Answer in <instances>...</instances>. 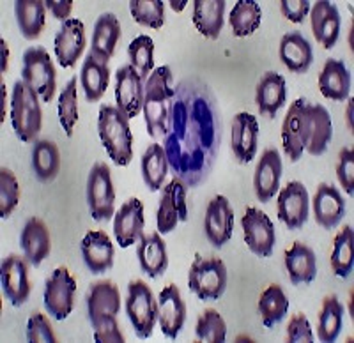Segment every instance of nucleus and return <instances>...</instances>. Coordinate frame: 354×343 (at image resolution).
Listing matches in <instances>:
<instances>
[{
    "mask_svg": "<svg viewBox=\"0 0 354 343\" xmlns=\"http://www.w3.org/2000/svg\"><path fill=\"white\" fill-rule=\"evenodd\" d=\"M0 45H2V73L8 71V64H9V50L8 45H6V41H0Z\"/></svg>",
    "mask_w": 354,
    "mask_h": 343,
    "instance_id": "6e6d98bb",
    "label": "nucleus"
},
{
    "mask_svg": "<svg viewBox=\"0 0 354 343\" xmlns=\"http://www.w3.org/2000/svg\"><path fill=\"white\" fill-rule=\"evenodd\" d=\"M287 342L294 343H312L314 342V333L310 327L308 319L305 313H296L290 319L289 326H287Z\"/></svg>",
    "mask_w": 354,
    "mask_h": 343,
    "instance_id": "3c124183",
    "label": "nucleus"
},
{
    "mask_svg": "<svg viewBox=\"0 0 354 343\" xmlns=\"http://www.w3.org/2000/svg\"><path fill=\"white\" fill-rule=\"evenodd\" d=\"M306 119H308V144L306 153L312 156H321L326 153L333 138V122L331 115L322 105H310L306 108Z\"/></svg>",
    "mask_w": 354,
    "mask_h": 343,
    "instance_id": "7c9ffc66",
    "label": "nucleus"
},
{
    "mask_svg": "<svg viewBox=\"0 0 354 343\" xmlns=\"http://www.w3.org/2000/svg\"><path fill=\"white\" fill-rule=\"evenodd\" d=\"M2 87V121H4V115H6V85L0 84Z\"/></svg>",
    "mask_w": 354,
    "mask_h": 343,
    "instance_id": "13d9d810",
    "label": "nucleus"
},
{
    "mask_svg": "<svg viewBox=\"0 0 354 343\" xmlns=\"http://www.w3.org/2000/svg\"><path fill=\"white\" fill-rule=\"evenodd\" d=\"M195 336L198 342H209V343H221L227 338V324L223 317L216 310L202 311L198 317L197 326H195Z\"/></svg>",
    "mask_w": 354,
    "mask_h": 343,
    "instance_id": "49530a36",
    "label": "nucleus"
},
{
    "mask_svg": "<svg viewBox=\"0 0 354 343\" xmlns=\"http://www.w3.org/2000/svg\"><path fill=\"white\" fill-rule=\"evenodd\" d=\"M312 206H314L315 222L326 231L335 228L340 223V219L344 218V214H346V200H344V197L335 186L326 184V182H321L317 186Z\"/></svg>",
    "mask_w": 354,
    "mask_h": 343,
    "instance_id": "393cba45",
    "label": "nucleus"
},
{
    "mask_svg": "<svg viewBox=\"0 0 354 343\" xmlns=\"http://www.w3.org/2000/svg\"><path fill=\"white\" fill-rule=\"evenodd\" d=\"M204 232L214 248L225 246L234 232V209L227 197L216 195L207 204L204 218Z\"/></svg>",
    "mask_w": 354,
    "mask_h": 343,
    "instance_id": "dca6fc26",
    "label": "nucleus"
},
{
    "mask_svg": "<svg viewBox=\"0 0 354 343\" xmlns=\"http://www.w3.org/2000/svg\"><path fill=\"white\" fill-rule=\"evenodd\" d=\"M77 78H71V80L66 84V87L62 89L61 96H59V106H57V112H59V121H61L62 130H64L66 137H73V130L78 122V92H77Z\"/></svg>",
    "mask_w": 354,
    "mask_h": 343,
    "instance_id": "c03bdc74",
    "label": "nucleus"
},
{
    "mask_svg": "<svg viewBox=\"0 0 354 343\" xmlns=\"http://www.w3.org/2000/svg\"><path fill=\"white\" fill-rule=\"evenodd\" d=\"M20 246L24 251L25 259L34 267H39L43 260L52 251V237L50 228L41 218H28L25 226L21 228Z\"/></svg>",
    "mask_w": 354,
    "mask_h": 343,
    "instance_id": "5701e85b",
    "label": "nucleus"
},
{
    "mask_svg": "<svg viewBox=\"0 0 354 343\" xmlns=\"http://www.w3.org/2000/svg\"><path fill=\"white\" fill-rule=\"evenodd\" d=\"M129 66H131L144 81L154 71V41L149 36H137L128 46Z\"/></svg>",
    "mask_w": 354,
    "mask_h": 343,
    "instance_id": "37998d69",
    "label": "nucleus"
},
{
    "mask_svg": "<svg viewBox=\"0 0 354 343\" xmlns=\"http://www.w3.org/2000/svg\"><path fill=\"white\" fill-rule=\"evenodd\" d=\"M278 55H280V61L283 62V66L289 71L298 75L306 73L310 66H312V61H314L312 45L299 32H287L282 37L280 48H278Z\"/></svg>",
    "mask_w": 354,
    "mask_h": 343,
    "instance_id": "2f4dec72",
    "label": "nucleus"
},
{
    "mask_svg": "<svg viewBox=\"0 0 354 343\" xmlns=\"http://www.w3.org/2000/svg\"><path fill=\"white\" fill-rule=\"evenodd\" d=\"M145 84L131 66H122L115 73V103L128 119H135L144 108Z\"/></svg>",
    "mask_w": 354,
    "mask_h": 343,
    "instance_id": "4468645a",
    "label": "nucleus"
},
{
    "mask_svg": "<svg viewBox=\"0 0 354 343\" xmlns=\"http://www.w3.org/2000/svg\"><path fill=\"white\" fill-rule=\"evenodd\" d=\"M121 39V23L113 12H105L94 23L91 53L100 57L101 61L109 62Z\"/></svg>",
    "mask_w": 354,
    "mask_h": 343,
    "instance_id": "72a5a7b5",
    "label": "nucleus"
},
{
    "mask_svg": "<svg viewBox=\"0 0 354 343\" xmlns=\"http://www.w3.org/2000/svg\"><path fill=\"white\" fill-rule=\"evenodd\" d=\"M282 158L277 149H266L254 174V191L262 204L270 202L277 195L282 179Z\"/></svg>",
    "mask_w": 354,
    "mask_h": 343,
    "instance_id": "b1692460",
    "label": "nucleus"
},
{
    "mask_svg": "<svg viewBox=\"0 0 354 343\" xmlns=\"http://www.w3.org/2000/svg\"><path fill=\"white\" fill-rule=\"evenodd\" d=\"M241 226L243 237L252 253L261 259H268L273 255L277 231L268 214L262 213L257 207H248L243 214Z\"/></svg>",
    "mask_w": 354,
    "mask_h": 343,
    "instance_id": "9d476101",
    "label": "nucleus"
},
{
    "mask_svg": "<svg viewBox=\"0 0 354 343\" xmlns=\"http://www.w3.org/2000/svg\"><path fill=\"white\" fill-rule=\"evenodd\" d=\"M20 202V184L11 170L0 168V216L9 218Z\"/></svg>",
    "mask_w": 354,
    "mask_h": 343,
    "instance_id": "de8ad7c7",
    "label": "nucleus"
},
{
    "mask_svg": "<svg viewBox=\"0 0 354 343\" xmlns=\"http://www.w3.org/2000/svg\"><path fill=\"white\" fill-rule=\"evenodd\" d=\"M351 71L338 59H328L319 75V90L324 97L333 101H346L351 94Z\"/></svg>",
    "mask_w": 354,
    "mask_h": 343,
    "instance_id": "c756f323",
    "label": "nucleus"
},
{
    "mask_svg": "<svg viewBox=\"0 0 354 343\" xmlns=\"http://www.w3.org/2000/svg\"><path fill=\"white\" fill-rule=\"evenodd\" d=\"M230 146H232L234 158L243 165L255 158L259 147V122L255 115L248 112H239L234 117Z\"/></svg>",
    "mask_w": 354,
    "mask_h": 343,
    "instance_id": "412c9836",
    "label": "nucleus"
},
{
    "mask_svg": "<svg viewBox=\"0 0 354 343\" xmlns=\"http://www.w3.org/2000/svg\"><path fill=\"white\" fill-rule=\"evenodd\" d=\"M94 327V340L96 342H115L122 343L124 342V336L121 333V327L117 322V317H110V319L101 320Z\"/></svg>",
    "mask_w": 354,
    "mask_h": 343,
    "instance_id": "603ef678",
    "label": "nucleus"
},
{
    "mask_svg": "<svg viewBox=\"0 0 354 343\" xmlns=\"http://www.w3.org/2000/svg\"><path fill=\"white\" fill-rule=\"evenodd\" d=\"M174 97H176V84H174L172 69L169 66H160L145 81L144 108H142L147 135L154 140L165 138L169 131Z\"/></svg>",
    "mask_w": 354,
    "mask_h": 343,
    "instance_id": "f03ea898",
    "label": "nucleus"
},
{
    "mask_svg": "<svg viewBox=\"0 0 354 343\" xmlns=\"http://www.w3.org/2000/svg\"><path fill=\"white\" fill-rule=\"evenodd\" d=\"M138 266L149 278H160L169 267L167 244L160 232L142 235L137 244Z\"/></svg>",
    "mask_w": 354,
    "mask_h": 343,
    "instance_id": "bb28decb",
    "label": "nucleus"
},
{
    "mask_svg": "<svg viewBox=\"0 0 354 343\" xmlns=\"http://www.w3.org/2000/svg\"><path fill=\"white\" fill-rule=\"evenodd\" d=\"M188 287L201 301H216L227 288V266L216 257H201L188 271Z\"/></svg>",
    "mask_w": 354,
    "mask_h": 343,
    "instance_id": "423d86ee",
    "label": "nucleus"
},
{
    "mask_svg": "<svg viewBox=\"0 0 354 343\" xmlns=\"http://www.w3.org/2000/svg\"><path fill=\"white\" fill-rule=\"evenodd\" d=\"M306 99L299 97L290 103L282 122V147L287 158L292 163L299 161L308 144V119H306Z\"/></svg>",
    "mask_w": 354,
    "mask_h": 343,
    "instance_id": "9b49d317",
    "label": "nucleus"
},
{
    "mask_svg": "<svg viewBox=\"0 0 354 343\" xmlns=\"http://www.w3.org/2000/svg\"><path fill=\"white\" fill-rule=\"evenodd\" d=\"M44 6L53 14V18L61 20L62 23L69 20L73 9V0H44Z\"/></svg>",
    "mask_w": 354,
    "mask_h": 343,
    "instance_id": "5fc2aeb1",
    "label": "nucleus"
},
{
    "mask_svg": "<svg viewBox=\"0 0 354 343\" xmlns=\"http://www.w3.org/2000/svg\"><path fill=\"white\" fill-rule=\"evenodd\" d=\"M18 28L21 36L28 41H34L43 32L46 23V6L44 0H18L15 4Z\"/></svg>",
    "mask_w": 354,
    "mask_h": 343,
    "instance_id": "c9c22d12",
    "label": "nucleus"
},
{
    "mask_svg": "<svg viewBox=\"0 0 354 343\" xmlns=\"http://www.w3.org/2000/svg\"><path fill=\"white\" fill-rule=\"evenodd\" d=\"M75 294L77 280L73 278L68 267H57L44 285V308L55 320H66L75 308Z\"/></svg>",
    "mask_w": 354,
    "mask_h": 343,
    "instance_id": "1a4fd4ad",
    "label": "nucleus"
},
{
    "mask_svg": "<svg viewBox=\"0 0 354 343\" xmlns=\"http://www.w3.org/2000/svg\"><path fill=\"white\" fill-rule=\"evenodd\" d=\"M87 206L96 222H109L115 214V190L106 163H96L88 172Z\"/></svg>",
    "mask_w": 354,
    "mask_h": 343,
    "instance_id": "6e6552de",
    "label": "nucleus"
},
{
    "mask_svg": "<svg viewBox=\"0 0 354 343\" xmlns=\"http://www.w3.org/2000/svg\"><path fill=\"white\" fill-rule=\"evenodd\" d=\"M337 179L349 197L354 193V150L353 147H344L338 154Z\"/></svg>",
    "mask_w": 354,
    "mask_h": 343,
    "instance_id": "8fccbe9b",
    "label": "nucleus"
},
{
    "mask_svg": "<svg viewBox=\"0 0 354 343\" xmlns=\"http://www.w3.org/2000/svg\"><path fill=\"white\" fill-rule=\"evenodd\" d=\"M21 80L36 90L41 101L50 103L53 99L57 89L55 66L43 46H32L24 53Z\"/></svg>",
    "mask_w": 354,
    "mask_h": 343,
    "instance_id": "0eeeda50",
    "label": "nucleus"
},
{
    "mask_svg": "<svg viewBox=\"0 0 354 343\" xmlns=\"http://www.w3.org/2000/svg\"><path fill=\"white\" fill-rule=\"evenodd\" d=\"M85 27L77 18L64 21L53 41V50L62 68H75L85 50Z\"/></svg>",
    "mask_w": 354,
    "mask_h": 343,
    "instance_id": "aec40b11",
    "label": "nucleus"
},
{
    "mask_svg": "<svg viewBox=\"0 0 354 343\" xmlns=\"http://www.w3.org/2000/svg\"><path fill=\"white\" fill-rule=\"evenodd\" d=\"M129 11L138 25L154 30L165 25V4L161 0H131Z\"/></svg>",
    "mask_w": 354,
    "mask_h": 343,
    "instance_id": "a18cd8bd",
    "label": "nucleus"
},
{
    "mask_svg": "<svg viewBox=\"0 0 354 343\" xmlns=\"http://www.w3.org/2000/svg\"><path fill=\"white\" fill-rule=\"evenodd\" d=\"M110 81V69L109 62L101 61L100 57L88 52L84 59L80 71V85L84 89L87 101L96 103L105 96L106 87Z\"/></svg>",
    "mask_w": 354,
    "mask_h": 343,
    "instance_id": "473e14b6",
    "label": "nucleus"
},
{
    "mask_svg": "<svg viewBox=\"0 0 354 343\" xmlns=\"http://www.w3.org/2000/svg\"><path fill=\"white\" fill-rule=\"evenodd\" d=\"M43 124L41 97L24 80H18L11 94V126L17 137L28 144L37 138Z\"/></svg>",
    "mask_w": 354,
    "mask_h": 343,
    "instance_id": "20e7f679",
    "label": "nucleus"
},
{
    "mask_svg": "<svg viewBox=\"0 0 354 343\" xmlns=\"http://www.w3.org/2000/svg\"><path fill=\"white\" fill-rule=\"evenodd\" d=\"M188 186L179 177H174L163 186L156 213V226L160 234H170L179 222L188 219V204H186Z\"/></svg>",
    "mask_w": 354,
    "mask_h": 343,
    "instance_id": "f8f14e48",
    "label": "nucleus"
},
{
    "mask_svg": "<svg viewBox=\"0 0 354 343\" xmlns=\"http://www.w3.org/2000/svg\"><path fill=\"white\" fill-rule=\"evenodd\" d=\"M229 23L236 37H248L259 30L262 23V9L254 0H239L230 11Z\"/></svg>",
    "mask_w": 354,
    "mask_h": 343,
    "instance_id": "ea45409f",
    "label": "nucleus"
},
{
    "mask_svg": "<svg viewBox=\"0 0 354 343\" xmlns=\"http://www.w3.org/2000/svg\"><path fill=\"white\" fill-rule=\"evenodd\" d=\"M225 0H195L194 20L195 28L207 39H218L223 28Z\"/></svg>",
    "mask_w": 354,
    "mask_h": 343,
    "instance_id": "f704fd0d",
    "label": "nucleus"
},
{
    "mask_svg": "<svg viewBox=\"0 0 354 343\" xmlns=\"http://www.w3.org/2000/svg\"><path fill=\"white\" fill-rule=\"evenodd\" d=\"M124 308L138 338H151L158 322V301L144 280L129 282Z\"/></svg>",
    "mask_w": 354,
    "mask_h": 343,
    "instance_id": "39448f33",
    "label": "nucleus"
},
{
    "mask_svg": "<svg viewBox=\"0 0 354 343\" xmlns=\"http://www.w3.org/2000/svg\"><path fill=\"white\" fill-rule=\"evenodd\" d=\"M121 311V292L110 280H100L93 283L87 294V313L88 320L96 326L101 320L117 317Z\"/></svg>",
    "mask_w": 354,
    "mask_h": 343,
    "instance_id": "6ab92c4d",
    "label": "nucleus"
},
{
    "mask_svg": "<svg viewBox=\"0 0 354 343\" xmlns=\"http://www.w3.org/2000/svg\"><path fill=\"white\" fill-rule=\"evenodd\" d=\"M259 315H261L264 327H273L283 320L289 311V299L280 285L273 283L264 288L259 297Z\"/></svg>",
    "mask_w": 354,
    "mask_h": 343,
    "instance_id": "58836bf2",
    "label": "nucleus"
},
{
    "mask_svg": "<svg viewBox=\"0 0 354 343\" xmlns=\"http://www.w3.org/2000/svg\"><path fill=\"white\" fill-rule=\"evenodd\" d=\"M287 101V87L282 75L268 71L259 80L257 92H255V103L261 115H268L270 119L277 117Z\"/></svg>",
    "mask_w": 354,
    "mask_h": 343,
    "instance_id": "c85d7f7f",
    "label": "nucleus"
},
{
    "mask_svg": "<svg viewBox=\"0 0 354 343\" xmlns=\"http://www.w3.org/2000/svg\"><path fill=\"white\" fill-rule=\"evenodd\" d=\"M186 4H188L186 0H179V2L177 0H170V6H172L174 11H183L186 8Z\"/></svg>",
    "mask_w": 354,
    "mask_h": 343,
    "instance_id": "4d7b16f0",
    "label": "nucleus"
},
{
    "mask_svg": "<svg viewBox=\"0 0 354 343\" xmlns=\"http://www.w3.org/2000/svg\"><path fill=\"white\" fill-rule=\"evenodd\" d=\"M27 342L30 343H55L57 336L50 319L41 311H36L27 320Z\"/></svg>",
    "mask_w": 354,
    "mask_h": 343,
    "instance_id": "09e8293b",
    "label": "nucleus"
},
{
    "mask_svg": "<svg viewBox=\"0 0 354 343\" xmlns=\"http://www.w3.org/2000/svg\"><path fill=\"white\" fill-rule=\"evenodd\" d=\"M308 209L310 197L303 182L289 181L282 190L278 191V219L290 231H299L305 225L308 219Z\"/></svg>",
    "mask_w": 354,
    "mask_h": 343,
    "instance_id": "ddd939ff",
    "label": "nucleus"
},
{
    "mask_svg": "<svg viewBox=\"0 0 354 343\" xmlns=\"http://www.w3.org/2000/svg\"><path fill=\"white\" fill-rule=\"evenodd\" d=\"M221 140V122L207 85L186 80L177 85L163 149L169 168L186 186H197L213 168Z\"/></svg>",
    "mask_w": 354,
    "mask_h": 343,
    "instance_id": "f257e3e1",
    "label": "nucleus"
},
{
    "mask_svg": "<svg viewBox=\"0 0 354 343\" xmlns=\"http://www.w3.org/2000/svg\"><path fill=\"white\" fill-rule=\"evenodd\" d=\"M354 232L353 226L346 225L335 235L333 250H331V269L340 278H347L353 273L354 266Z\"/></svg>",
    "mask_w": 354,
    "mask_h": 343,
    "instance_id": "79ce46f5",
    "label": "nucleus"
},
{
    "mask_svg": "<svg viewBox=\"0 0 354 343\" xmlns=\"http://www.w3.org/2000/svg\"><path fill=\"white\" fill-rule=\"evenodd\" d=\"M287 275L292 285H308L317 276V259L305 242H292L283 257Z\"/></svg>",
    "mask_w": 354,
    "mask_h": 343,
    "instance_id": "cd10ccee",
    "label": "nucleus"
},
{
    "mask_svg": "<svg viewBox=\"0 0 354 343\" xmlns=\"http://www.w3.org/2000/svg\"><path fill=\"white\" fill-rule=\"evenodd\" d=\"M97 133L109 158L117 166H128L131 163L133 135L129 119L117 106H101L97 113Z\"/></svg>",
    "mask_w": 354,
    "mask_h": 343,
    "instance_id": "7ed1b4c3",
    "label": "nucleus"
},
{
    "mask_svg": "<svg viewBox=\"0 0 354 343\" xmlns=\"http://www.w3.org/2000/svg\"><path fill=\"white\" fill-rule=\"evenodd\" d=\"M82 257L85 266L93 275H101L112 269L113 244L103 231H91L84 235L80 244Z\"/></svg>",
    "mask_w": 354,
    "mask_h": 343,
    "instance_id": "a878e982",
    "label": "nucleus"
},
{
    "mask_svg": "<svg viewBox=\"0 0 354 343\" xmlns=\"http://www.w3.org/2000/svg\"><path fill=\"white\" fill-rule=\"evenodd\" d=\"M140 168L145 186L151 191H160L163 188L167 172H169V159H167V153L161 144L154 141L145 149L144 156H142Z\"/></svg>",
    "mask_w": 354,
    "mask_h": 343,
    "instance_id": "e433bc0d",
    "label": "nucleus"
},
{
    "mask_svg": "<svg viewBox=\"0 0 354 343\" xmlns=\"http://www.w3.org/2000/svg\"><path fill=\"white\" fill-rule=\"evenodd\" d=\"M186 320V304L177 285H167L158 297V322L161 333L176 340Z\"/></svg>",
    "mask_w": 354,
    "mask_h": 343,
    "instance_id": "a211bd4d",
    "label": "nucleus"
},
{
    "mask_svg": "<svg viewBox=\"0 0 354 343\" xmlns=\"http://www.w3.org/2000/svg\"><path fill=\"white\" fill-rule=\"evenodd\" d=\"M144 204L135 197L129 198L122 204L121 209L117 210L113 218V235H115L117 244L121 248L133 246L144 235Z\"/></svg>",
    "mask_w": 354,
    "mask_h": 343,
    "instance_id": "f3484780",
    "label": "nucleus"
},
{
    "mask_svg": "<svg viewBox=\"0 0 354 343\" xmlns=\"http://www.w3.org/2000/svg\"><path fill=\"white\" fill-rule=\"evenodd\" d=\"M310 23L315 41L322 48L331 50L337 45L340 36V12L337 4L330 0L315 2L314 8H310Z\"/></svg>",
    "mask_w": 354,
    "mask_h": 343,
    "instance_id": "4be33fe9",
    "label": "nucleus"
},
{
    "mask_svg": "<svg viewBox=\"0 0 354 343\" xmlns=\"http://www.w3.org/2000/svg\"><path fill=\"white\" fill-rule=\"evenodd\" d=\"M344 324V304L338 301L337 295H326L322 299L321 313L317 319V336L321 342H335L342 331Z\"/></svg>",
    "mask_w": 354,
    "mask_h": 343,
    "instance_id": "a19ab883",
    "label": "nucleus"
},
{
    "mask_svg": "<svg viewBox=\"0 0 354 343\" xmlns=\"http://www.w3.org/2000/svg\"><path fill=\"white\" fill-rule=\"evenodd\" d=\"M2 291L12 306L20 308L27 303L30 295V280H28V260L20 255H9L0 267Z\"/></svg>",
    "mask_w": 354,
    "mask_h": 343,
    "instance_id": "2eb2a0df",
    "label": "nucleus"
},
{
    "mask_svg": "<svg viewBox=\"0 0 354 343\" xmlns=\"http://www.w3.org/2000/svg\"><path fill=\"white\" fill-rule=\"evenodd\" d=\"M32 168L41 182H52L59 175L61 150L52 140H36L32 149Z\"/></svg>",
    "mask_w": 354,
    "mask_h": 343,
    "instance_id": "4c0bfd02",
    "label": "nucleus"
},
{
    "mask_svg": "<svg viewBox=\"0 0 354 343\" xmlns=\"http://www.w3.org/2000/svg\"><path fill=\"white\" fill-rule=\"evenodd\" d=\"M280 11L292 23H303L310 12V2L308 0H282Z\"/></svg>",
    "mask_w": 354,
    "mask_h": 343,
    "instance_id": "864d4df0",
    "label": "nucleus"
}]
</instances>
